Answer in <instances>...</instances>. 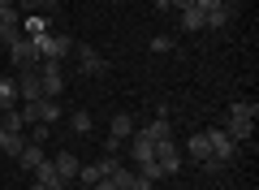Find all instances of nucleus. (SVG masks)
<instances>
[{"label":"nucleus","mask_w":259,"mask_h":190,"mask_svg":"<svg viewBox=\"0 0 259 190\" xmlns=\"http://www.w3.org/2000/svg\"><path fill=\"white\" fill-rule=\"evenodd\" d=\"M35 52H39V61H65V56L74 52V39L65 35V30H48V35L35 39Z\"/></svg>","instance_id":"nucleus-1"},{"label":"nucleus","mask_w":259,"mask_h":190,"mask_svg":"<svg viewBox=\"0 0 259 190\" xmlns=\"http://www.w3.org/2000/svg\"><path fill=\"white\" fill-rule=\"evenodd\" d=\"M35 73H39L44 100H61V95H65V69H61V61H39Z\"/></svg>","instance_id":"nucleus-2"},{"label":"nucleus","mask_w":259,"mask_h":190,"mask_svg":"<svg viewBox=\"0 0 259 190\" xmlns=\"http://www.w3.org/2000/svg\"><path fill=\"white\" fill-rule=\"evenodd\" d=\"M9 61L18 65V69H35L39 65V52H35V39H26V35H18L9 44Z\"/></svg>","instance_id":"nucleus-3"},{"label":"nucleus","mask_w":259,"mask_h":190,"mask_svg":"<svg viewBox=\"0 0 259 190\" xmlns=\"http://www.w3.org/2000/svg\"><path fill=\"white\" fill-rule=\"evenodd\" d=\"M207 143H212V160H221V164H229L233 156H238V143L225 134V126H212V130H207Z\"/></svg>","instance_id":"nucleus-4"},{"label":"nucleus","mask_w":259,"mask_h":190,"mask_svg":"<svg viewBox=\"0 0 259 190\" xmlns=\"http://www.w3.org/2000/svg\"><path fill=\"white\" fill-rule=\"evenodd\" d=\"M156 164L164 169V177L182 173V156H177V143H173V138H160V143H156Z\"/></svg>","instance_id":"nucleus-5"},{"label":"nucleus","mask_w":259,"mask_h":190,"mask_svg":"<svg viewBox=\"0 0 259 190\" xmlns=\"http://www.w3.org/2000/svg\"><path fill=\"white\" fill-rule=\"evenodd\" d=\"M78 69L91 73V78H100V73H108V61H104L91 44H78Z\"/></svg>","instance_id":"nucleus-6"},{"label":"nucleus","mask_w":259,"mask_h":190,"mask_svg":"<svg viewBox=\"0 0 259 190\" xmlns=\"http://www.w3.org/2000/svg\"><path fill=\"white\" fill-rule=\"evenodd\" d=\"M30 173H35V181H39V186H48V190H69V181H65L61 173H56V164L48 160V156H44V160H39Z\"/></svg>","instance_id":"nucleus-7"},{"label":"nucleus","mask_w":259,"mask_h":190,"mask_svg":"<svg viewBox=\"0 0 259 190\" xmlns=\"http://www.w3.org/2000/svg\"><path fill=\"white\" fill-rule=\"evenodd\" d=\"M18 100H22V104L44 100V91H39V73H35V69H18Z\"/></svg>","instance_id":"nucleus-8"},{"label":"nucleus","mask_w":259,"mask_h":190,"mask_svg":"<svg viewBox=\"0 0 259 190\" xmlns=\"http://www.w3.org/2000/svg\"><path fill=\"white\" fill-rule=\"evenodd\" d=\"M130 160H134V164H147V160H156V143H151V138H143L139 130L130 134Z\"/></svg>","instance_id":"nucleus-9"},{"label":"nucleus","mask_w":259,"mask_h":190,"mask_svg":"<svg viewBox=\"0 0 259 190\" xmlns=\"http://www.w3.org/2000/svg\"><path fill=\"white\" fill-rule=\"evenodd\" d=\"M18 35H22V18H18V9H13V13H0V44L9 48Z\"/></svg>","instance_id":"nucleus-10"},{"label":"nucleus","mask_w":259,"mask_h":190,"mask_svg":"<svg viewBox=\"0 0 259 190\" xmlns=\"http://www.w3.org/2000/svg\"><path fill=\"white\" fill-rule=\"evenodd\" d=\"M18 78H9V73H0V112L5 108H18Z\"/></svg>","instance_id":"nucleus-11"},{"label":"nucleus","mask_w":259,"mask_h":190,"mask_svg":"<svg viewBox=\"0 0 259 190\" xmlns=\"http://www.w3.org/2000/svg\"><path fill=\"white\" fill-rule=\"evenodd\" d=\"M48 30H52V18H48V13H30V18L22 22V35L26 39H39V35H48Z\"/></svg>","instance_id":"nucleus-12"},{"label":"nucleus","mask_w":259,"mask_h":190,"mask_svg":"<svg viewBox=\"0 0 259 190\" xmlns=\"http://www.w3.org/2000/svg\"><path fill=\"white\" fill-rule=\"evenodd\" d=\"M139 134H143V138H151V143H160V138H173V126H168V112H160V117L151 121V126H143Z\"/></svg>","instance_id":"nucleus-13"},{"label":"nucleus","mask_w":259,"mask_h":190,"mask_svg":"<svg viewBox=\"0 0 259 190\" xmlns=\"http://www.w3.org/2000/svg\"><path fill=\"white\" fill-rule=\"evenodd\" d=\"M255 117H259V104H255V100H233L225 121H255Z\"/></svg>","instance_id":"nucleus-14"},{"label":"nucleus","mask_w":259,"mask_h":190,"mask_svg":"<svg viewBox=\"0 0 259 190\" xmlns=\"http://www.w3.org/2000/svg\"><path fill=\"white\" fill-rule=\"evenodd\" d=\"M186 151H190L194 160L203 164L207 156H212V143H207V130H199V134H190V138H186Z\"/></svg>","instance_id":"nucleus-15"},{"label":"nucleus","mask_w":259,"mask_h":190,"mask_svg":"<svg viewBox=\"0 0 259 190\" xmlns=\"http://www.w3.org/2000/svg\"><path fill=\"white\" fill-rule=\"evenodd\" d=\"M52 164H56V173H61V177L69 181V186H74V177H78V169H82V164H78V156H74V151H61V156H56Z\"/></svg>","instance_id":"nucleus-16"},{"label":"nucleus","mask_w":259,"mask_h":190,"mask_svg":"<svg viewBox=\"0 0 259 190\" xmlns=\"http://www.w3.org/2000/svg\"><path fill=\"white\" fill-rule=\"evenodd\" d=\"M39 126H56L61 121V100H39Z\"/></svg>","instance_id":"nucleus-17"},{"label":"nucleus","mask_w":259,"mask_h":190,"mask_svg":"<svg viewBox=\"0 0 259 190\" xmlns=\"http://www.w3.org/2000/svg\"><path fill=\"white\" fill-rule=\"evenodd\" d=\"M250 130H255V121H225V134H229L233 138V143H246V138H250Z\"/></svg>","instance_id":"nucleus-18"},{"label":"nucleus","mask_w":259,"mask_h":190,"mask_svg":"<svg viewBox=\"0 0 259 190\" xmlns=\"http://www.w3.org/2000/svg\"><path fill=\"white\" fill-rule=\"evenodd\" d=\"M39 160H44V147H39V143H26L18 151V169H35Z\"/></svg>","instance_id":"nucleus-19"},{"label":"nucleus","mask_w":259,"mask_h":190,"mask_svg":"<svg viewBox=\"0 0 259 190\" xmlns=\"http://www.w3.org/2000/svg\"><path fill=\"white\" fill-rule=\"evenodd\" d=\"M0 130H9V134H22V130H26L22 112H18V108H5V117H0Z\"/></svg>","instance_id":"nucleus-20"},{"label":"nucleus","mask_w":259,"mask_h":190,"mask_svg":"<svg viewBox=\"0 0 259 190\" xmlns=\"http://www.w3.org/2000/svg\"><path fill=\"white\" fill-rule=\"evenodd\" d=\"M134 134V117H130V112H117V117H112V138H130Z\"/></svg>","instance_id":"nucleus-21"},{"label":"nucleus","mask_w":259,"mask_h":190,"mask_svg":"<svg viewBox=\"0 0 259 190\" xmlns=\"http://www.w3.org/2000/svg\"><path fill=\"white\" fill-rule=\"evenodd\" d=\"M69 126H74L78 134H87V130H91L95 121H91V112H87V108H74V112H69Z\"/></svg>","instance_id":"nucleus-22"},{"label":"nucleus","mask_w":259,"mask_h":190,"mask_svg":"<svg viewBox=\"0 0 259 190\" xmlns=\"http://www.w3.org/2000/svg\"><path fill=\"white\" fill-rule=\"evenodd\" d=\"M182 30H203V13L199 9H182Z\"/></svg>","instance_id":"nucleus-23"},{"label":"nucleus","mask_w":259,"mask_h":190,"mask_svg":"<svg viewBox=\"0 0 259 190\" xmlns=\"http://www.w3.org/2000/svg\"><path fill=\"white\" fill-rule=\"evenodd\" d=\"M108 177L117 181V190H130V186H134V177H139V173H130V169H121V164H117V169H112Z\"/></svg>","instance_id":"nucleus-24"},{"label":"nucleus","mask_w":259,"mask_h":190,"mask_svg":"<svg viewBox=\"0 0 259 190\" xmlns=\"http://www.w3.org/2000/svg\"><path fill=\"white\" fill-rule=\"evenodd\" d=\"M173 35H156V39H151V52H160V56H164V52H173Z\"/></svg>","instance_id":"nucleus-25"},{"label":"nucleus","mask_w":259,"mask_h":190,"mask_svg":"<svg viewBox=\"0 0 259 190\" xmlns=\"http://www.w3.org/2000/svg\"><path fill=\"white\" fill-rule=\"evenodd\" d=\"M139 169H143V177H147V181H160V177H164V169H160L156 160H147V164H139Z\"/></svg>","instance_id":"nucleus-26"},{"label":"nucleus","mask_w":259,"mask_h":190,"mask_svg":"<svg viewBox=\"0 0 259 190\" xmlns=\"http://www.w3.org/2000/svg\"><path fill=\"white\" fill-rule=\"evenodd\" d=\"M194 9H199V13H203V18H207V13L225 9V0H194Z\"/></svg>","instance_id":"nucleus-27"},{"label":"nucleus","mask_w":259,"mask_h":190,"mask_svg":"<svg viewBox=\"0 0 259 190\" xmlns=\"http://www.w3.org/2000/svg\"><path fill=\"white\" fill-rule=\"evenodd\" d=\"M26 5H30L35 13H52V9H56V0H26Z\"/></svg>","instance_id":"nucleus-28"},{"label":"nucleus","mask_w":259,"mask_h":190,"mask_svg":"<svg viewBox=\"0 0 259 190\" xmlns=\"http://www.w3.org/2000/svg\"><path fill=\"white\" fill-rule=\"evenodd\" d=\"M130 190H156V181H147V177H143V173H139V177H134V186H130Z\"/></svg>","instance_id":"nucleus-29"},{"label":"nucleus","mask_w":259,"mask_h":190,"mask_svg":"<svg viewBox=\"0 0 259 190\" xmlns=\"http://www.w3.org/2000/svg\"><path fill=\"white\" fill-rule=\"evenodd\" d=\"M91 190H117V181H112V177H100V181H95Z\"/></svg>","instance_id":"nucleus-30"},{"label":"nucleus","mask_w":259,"mask_h":190,"mask_svg":"<svg viewBox=\"0 0 259 190\" xmlns=\"http://www.w3.org/2000/svg\"><path fill=\"white\" fill-rule=\"evenodd\" d=\"M173 9H194V0H168Z\"/></svg>","instance_id":"nucleus-31"},{"label":"nucleus","mask_w":259,"mask_h":190,"mask_svg":"<svg viewBox=\"0 0 259 190\" xmlns=\"http://www.w3.org/2000/svg\"><path fill=\"white\" fill-rule=\"evenodd\" d=\"M173 9V5H168V0H156V13H168Z\"/></svg>","instance_id":"nucleus-32"},{"label":"nucleus","mask_w":259,"mask_h":190,"mask_svg":"<svg viewBox=\"0 0 259 190\" xmlns=\"http://www.w3.org/2000/svg\"><path fill=\"white\" fill-rule=\"evenodd\" d=\"M0 13H13V0H0Z\"/></svg>","instance_id":"nucleus-33"},{"label":"nucleus","mask_w":259,"mask_h":190,"mask_svg":"<svg viewBox=\"0 0 259 190\" xmlns=\"http://www.w3.org/2000/svg\"><path fill=\"white\" fill-rule=\"evenodd\" d=\"M69 190H91V186H82V181H74V186H69Z\"/></svg>","instance_id":"nucleus-34"},{"label":"nucleus","mask_w":259,"mask_h":190,"mask_svg":"<svg viewBox=\"0 0 259 190\" xmlns=\"http://www.w3.org/2000/svg\"><path fill=\"white\" fill-rule=\"evenodd\" d=\"M30 190H48V186H39V181H35V186H30Z\"/></svg>","instance_id":"nucleus-35"},{"label":"nucleus","mask_w":259,"mask_h":190,"mask_svg":"<svg viewBox=\"0 0 259 190\" xmlns=\"http://www.w3.org/2000/svg\"><path fill=\"white\" fill-rule=\"evenodd\" d=\"M112 5H125V0H112Z\"/></svg>","instance_id":"nucleus-36"}]
</instances>
